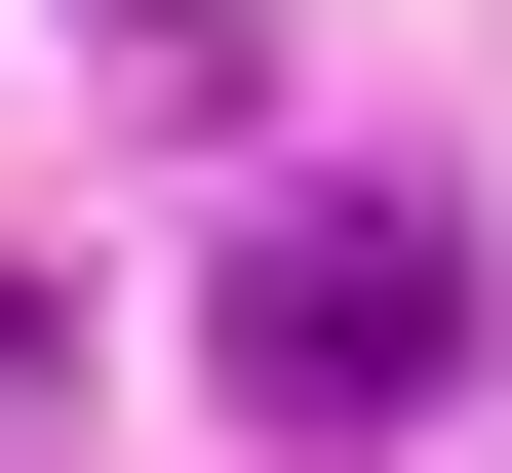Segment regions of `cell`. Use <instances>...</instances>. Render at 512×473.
<instances>
[{"label":"cell","mask_w":512,"mask_h":473,"mask_svg":"<svg viewBox=\"0 0 512 473\" xmlns=\"http://www.w3.org/2000/svg\"><path fill=\"white\" fill-rule=\"evenodd\" d=\"M197 395L237 434H434L473 395V198H394V158L355 198H237L197 237Z\"/></svg>","instance_id":"cell-1"}]
</instances>
